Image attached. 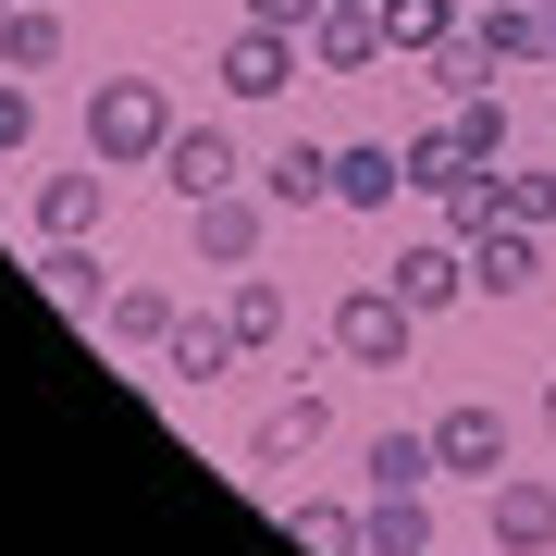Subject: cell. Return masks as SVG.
Returning <instances> with one entry per match:
<instances>
[{
	"label": "cell",
	"instance_id": "6da1fadb",
	"mask_svg": "<svg viewBox=\"0 0 556 556\" xmlns=\"http://www.w3.org/2000/svg\"><path fill=\"white\" fill-rule=\"evenodd\" d=\"M174 87L161 75H100L87 87V161H112V174H149L161 149H174Z\"/></svg>",
	"mask_w": 556,
	"mask_h": 556
},
{
	"label": "cell",
	"instance_id": "d4e9b609",
	"mask_svg": "<svg viewBox=\"0 0 556 556\" xmlns=\"http://www.w3.org/2000/svg\"><path fill=\"white\" fill-rule=\"evenodd\" d=\"M223 321L248 334V358H260V346H285V285H273V273H236V298H223Z\"/></svg>",
	"mask_w": 556,
	"mask_h": 556
},
{
	"label": "cell",
	"instance_id": "603a6c76",
	"mask_svg": "<svg viewBox=\"0 0 556 556\" xmlns=\"http://www.w3.org/2000/svg\"><path fill=\"white\" fill-rule=\"evenodd\" d=\"M285 544H298V556H371V532H358V507H285Z\"/></svg>",
	"mask_w": 556,
	"mask_h": 556
},
{
	"label": "cell",
	"instance_id": "5bb4252c",
	"mask_svg": "<svg viewBox=\"0 0 556 556\" xmlns=\"http://www.w3.org/2000/svg\"><path fill=\"white\" fill-rule=\"evenodd\" d=\"M174 285H112V309H100V346L112 358H161V334H174Z\"/></svg>",
	"mask_w": 556,
	"mask_h": 556
},
{
	"label": "cell",
	"instance_id": "2e32d148",
	"mask_svg": "<svg viewBox=\"0 0 556 556\" xmlns=\"http://www.w3.org/2000/svg\"><path fill=\"white\" fill-rule=\"evenodd\" d=\"M236 358H248V334H236V321H199V309H186L174 321V334H161V371H174V383H223V371H236Z\"/></svg>",
	"mask_w": 556,
	"mask_h": 556
},
{
	"label": "cell",
	"instance_id": "ffe728a7",
	"mask_svg": "<svg viewBox=\"0 0 556 556\" xmlns=\"http://www.w3.org/2000/svg\"><path fill=\"white\" fill-rule=\"evenodd\" d=\"M358 470H371V495H433V482H445V445L433 433H371Z\"/></svg>",
	"mask_w": 556,
	"mask_h": 556
},
{
	"label": "cell",
	"instance_id": "d6986e66",
	"mask_svg": "<svg viewBox=\"0 0 556 556\" xmlns=\"http://www.w3.org/2000/svg\"><path fill=\"white\" fill-rule=\"evenodd\" d=\"M62 50H75V25H62L50 0H13V25H0V75H62Z\"/></svg>",
	"mask_w": 556,
	"mask_h": 556
},
{
	"label": "cell",
	"instance_id": "9a60e30c",
	"mask_svg": "<svg viewBox=\"0 0 556 556\" xmlns=\"http://www.w3.org/2000/svg\"><path fill=\"white\" fill-rule=\"evenodd\" d=\"M260 199H273V211H334V149H321V137H285L273 161H260Z\"/></svg>",
	"mask_w": 556,
	"mask_h": 556
},
{
	"label": "cell",
	"instance_id": "83f0119b",
	"mask_svg": "<svg viewBox=\"0 0 556 556\" xmlns=\"http://www.w3.org/2000/svg\"><path fill=\"white\" fill-rule=\"evenodd\" d=\"M13 149H38V87L0 75V161H13Z\"/></svg>",
	"mask_w": 556,
	"mask_h": 556
},
{
	"label": "cell",
	"instance_id": "484cf974",
	"mask_svg": "<svg viewBox=\"0 0 556 556\" xmlns=\"http://www.w3.org/2000/svg\"><path fill=\"white\" fill-rule=\"evenodd\" d=\"M445 124L470 137V161H482V174L507 161V100H495V87H482V100H445Z\"/></svg>",
	"mask_w": 556,
	"mask_h": 556
},
{
	"label": "cell",
	"instance_id": "e0dca14e",
	"mask_svg": "<svg viewBox=\"0 0 556 556\" xmlns=\"http://www.w3.org/2000/svg\"><path fill=\"white\" fill-rule=\"evenodd\" d=\"M532 273H544V223H495V236H470V298H519Z\"/></svg>",
	"mask_w": 556,
	"mask_h": 556
},
{
	"label": "cell",
	"instance_id": "4fadbf2b",
	"mask_svg": "<svg viewBox=\"0 0 556 556\" xmlns=\"http://www.w3.org/2000/svg\"><path fill=\"white\" fill-rule=\"evenodd\" d=\"M396 199H408L396 137H346V149H334V211H396Z\"/></svg>",
	"mask_w": 556,
	"mask_h": 556
},
{
	"label": "cell",
	"instance_id": "8992f818",
	"mask_svg": "<svg viewBox=\"0 0 556 556\" xmlns=\"http://www.w3.org/2000/svg\"><path fill=\"white\" fill-rule=\"evenodd\" d=\"M383 0H321L309 13V75H383Z\"/></svg>",
	"mask_w": 556,
	"mask_h": 556
},
{
	"label": "cell",
	"instance_id": "d6a6232c",
	"mask_svg": "<svg viewBox=\"0 0 556 556\" xmlns=\"http://www.w3.org/2000/svg\"><path fill=\"white\" fill-rule=\"evenodd\" d=\"M544 137H556V112H544Z\"/></svg>",
	"mask_w": 556,
	"mask_h": 556
},
{
	"label": "cell",
	"instance_id": "ba28073f",
	"mask_svg": "<svg viewBox=\"0 0 556 556\" xmlns=\"http://www.w3.org/2000/svg\"><path fill=\"white\" fill-rule=\"evenodd\" d=\"M149 174L174 186V199H223V186L248 174V149H236V124H174V149H161Z\"/></svg>",
	"mask_w": 556,
	"mask_h": 556
},
{
	"label": "cell",
	"instance_id": "7402d4cb",
	"mask_svg": "<svg viewBox=\"0 0 556 556\" xmlns=\"http://www.w3.org/2000/svg\"><path fill=\"white\" fill-rule=\"evenodd\" d=\"M457 25H470L457 0H383V50H396V62H433Z\"/></svg>",
	"mask_w": 556,
	"mask_h": 556
},
{
	"label": "cell",
	"instance_id": "277c9868",
	"mask_svg": "<svg viewBox=\"0 0 556 556\" xmlns=\"http://www.w3.org/2000/svg\"><path fill=\"white\" fill-rule=\"evenodd\" d=\"M482 544L495 556H556V482L544 470H495L482 482Z\"/></svg>",
	"mask_w": 556,
	"mask_h": 556
},
{
	"label": "cell",
	"instance_id": "836d02e7",
	"mask_svg": "<svg viewBox=\"0 0 556 556\" xmlns=\"http://www.w3.org/2000/svg\"><path fill=\"white\" fill-rule=\"evenodd\" d=\"M482 556H495V544H482Z\"/></svg>",
	"mask_w": 556,
	"mask_h": 556
},
{
	"label": "cell",
	"instance_id": "f546056e",
	"mask_svg": "<svg viewBox=\"0 0 556 556\" xmlns=\"http://www.w3.org/2000/svg\"><path fill=\"white\" fill-rule=\"evenodd\" d=\"M532 13H544V62H556V0H532Z\"/></svg>",
	"mask_w": 556,
	"mask_h": 556
},
{
	"label": "cell",
	"instance_id": "1f68e13d",
	"mask_svg": "<svg viewBox=\"0 0 556 556\" xmlns=\"http://www.w3.org/2000/svg\"><path fill=\"white\" fill-rule=\"evenodd\" d=\"M0 25H13V0H0Z\"/></svg>",
	"mask_w": 556,
	"mask_h": 556
},
{
	"label": "cell",
	"instance_id": "3957f363",
	"mask_svg": "<svg viewBox=\"0 0 556 556\" xmlns=\"http://www.w3.org/2000/svg\"><path fill=\"white\" fill-rule=\"evenodd\" d=\"M273 199H260V186H223V199H186V236H199V260L211 273H248L260 248H273Z\"/></svg>",
	"mask_w": 556,
	"mask_h": 556
},
{
	"label": "cell",
	"instance_id": "4dcf8cb0",
	"mask_svg": "<svg viewBox=\"0 0 556 556\" xmlns=\"http://www.w3.org/2000/svg\"><path fill=\"white\" fill-rule=\"evenodd\" d=\"M544 445H556V383H544Z\"/></svg>",
	"mask_w": 556,
	"mask_h": 556
},
{
	"label": "cell",
	"instance_id": "7c38bea8",
	"mask_svg": "<svg viewBox=\"0 0 556 556\" xmlns=\"http://www.w3.org/2000/svg\"><path fill=\"white\" fill-rule=\"evenodd\" d=\"M38 236H112V161H87V174H38Z\"/></svg>",
	"mask_w": 556,
	"mask_h": 556
},
{
	"label": "cell",
	"instance_id": "f1b7e54d",
	"mask_svg": "<svg viewBox=\"0 0 556 556\" xmlns=\"http://www.w3.org/2000/svg\"><path fill=\"white\" fill-rule=\"evenodd\" d=\"M236 13H248V25H298V38H309V13H321V0H236Z\"/></svg>",
	"mask_w": 556,
	"mask_h": 556
},
{
	"label": "cell",
	"instance_id": "30bf717a",
	"mask_svg": "<svg viewBox=\"0 0 556 556\" xmlns=\"http://www.w3.org/2000/svg\"><path fill=\"white\" fill-rule=\"evenodd\" d=\"M38 285L62 309L87 321V334H100V309H112V273H100V236H38Z\"/></svg>",
	"mask_w": 556,
	"mask_h": 556
},
{
	"label": "cell",
	"instance_id": "cb8c5ba5",
	"mask_svg": "<svg viewBox=\"0 0 556 556\" xmlns=\"http://www.w3.org/2000/svg\"><path fill=\"white\" fill-rule=\"evenodd\" d=\"M420 75H433L445 100H482V87H495V38H482V25H457V38H445L433 62H420Z\"/></svg>",
	"mask_w": 556,
	"mask_h": 556
},
{
	"label": "cell",
	"instance_id": "7a4b0ae2",
	"mask_svg": "<svg viewBox=\"0 0 556 556\" xmlns=\"http://www.w3.org/2000/svg\"><path fill=\"white\" fill-rule=\"evenodd\" d=\"M321 346H334L346 371H408L420 309L396 298V285H346V298H334V321H321Z\"/></svg>",
	"mask_w": 556,
	"mask_h": 556
},
{
	"label": "cell",
	"instance_id": "4316f807",
	"mask_svg": "<svg viewBox=\"0 0 556 556\" xmlns=\"http://www.w3.org/2000/svg\"><path fill=\"white\" fill-rule=\"evenodd\" d=\"M495 211L507 223H556V174H507V161H495Z\"/></svg>",
	"mask_w": 556,
	"mask_h": 556
},
{
	"label": "cell",
	"instance_id": "ac0fdd59",
	"mask_svg": "<svg viewBox=\"0 0 556 556\" xmlns=\"http://www.w3.org/2000/svg\"><path fill=\"white\" fill-rule=\"evenodd\" d=\"M396 161H408V199H457V186L482 174V161H470V137H457V124H420V137H396Z\"/></svg>",
	"mask_w": 556,
	"mask_h": 556
},
{
	"label": "cell",
	"instance_id": "44dd1931",
	"mask_svg": "<svg viewBox=\"0 0 556 556\" xmlns=\"http://www.w3.org/2000/svg\"><path fill=\"white\" fill-rule=\"evenodd\" d=\"M358 532H371V556H445L433 495H371V507H358Z\"/></svg>",
	"mask_w": 556,
	"mask_h": 556
},
{
	"label": "cell",
	"instance_id": "9c48e42d",
	"mask_svg": "<svg viewBox=\"0 0 556 556\" xmlns=\"http://www.w3.org/2000/svg\"><path fill=\"white\" fill-rule=\"evenodd\" d=\"M433 445H445V482H495V470H507V408H495V396H457V408L433 420Z\"/></svg>",
	"mask_w": 556,
	"mask_h": 556
},
{
	"label": "cell",
	"instance_id": "52a82bcc",
	"mask_svg": "<svg viewBox=\"0 0 556 556\" xmlns=\"http://www.w3.org/2000/svg\"><path fill=\"white\" fill-rule=\"evenodd\" d=\"M321 433H334V396L321 383H298V396H273L260 408V433H248V470H309Z\"/></svg>",
	"mask_w": 556,
	"mask_h": 556
},
{
	"label": "cell",
	"instance_id": "8fae6325",
	"mask_svg": "<svg viewBox=\"0 0 556 556\" xmlns=\"http://www.w3.org/2000/svg\"><path fill=\"white\" fill-rule=\"evenodd\" d=\"M383 285H396L420 321H433V309L470 298V248H457V236H420V248H396V273H383Z\"/></svg>",
	"mask_w": 556,
	"mask_h": 556
},
{
	"label": "cell",
	"instance_id": "5b68a950",
	"mask_svg": "<svg viewBox=\"0 0 556 556\" xmlns=\"http://www.w3.org/2000/svg\"><path fill=\"white\" fill-rule=\"evenodd\" d=\"M298 62H309L298 25H248V13H236V38H223V100H285Z\"/></svg>",
	"mask_w": 556,
	"mask_h": 556
}]
</instances>
